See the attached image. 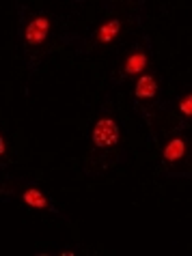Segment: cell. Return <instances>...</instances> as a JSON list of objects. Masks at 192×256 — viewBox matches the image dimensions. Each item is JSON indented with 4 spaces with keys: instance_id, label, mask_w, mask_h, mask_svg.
<instances>
[{
    "instance_id": "obj_9",
    "label": "cell",
    "mask_w": 192,
    "mask_h": 256,
    "mask_svg": "<svg viewBox=\"0 0 192 256\" xmlns=\"http://www.w3.org/2000/svg\"><path fill=\"white\" fill-rule=\"evenodd\" d=\"M7 151V146H5V138L3 136H0V155H3Z\"/></svg>"
},
{
    "instance_id": "obj_8",
    "label": "cell",
    "mask_w": 192,
    "mask_h": 256,
    "mask_svg": "<svg viewBox=\"0 0 192 256\" xmlns=\"http://www.w3.org/2000/svg\"><path fill=\"white\" fill-rule=\"evenodd\" d=\"M179 110L183 112L186 116H190L192 114V95H186L181 99V104H179Z\"/></svg>"
},
{
    "instance_id": "obj_3",
    "label": "cell",
    "mask_w": 192,
    "mask_h": 256,
    "mask_svg": "<svg viewBox=\"0 0 192 256\" xmlns=\"http://www.w3.org/2000/svg\"><path fill=\"white\" fill-rule=\"evenodd\" d=\"M155 90H158L155 78L153 76H140L138 82H136V88H134V93H136L138 99H151V97H155Z\"/></svg>"
},
{
    "instance_id": "obj_5",
    "label": "cell",
    "mask_w": 192,
    "mask_h": 256,
    "mask_svg": "<svg viewBox=\"0 0 192 256\" xmlns=\"http://www.w3.org/2000/svg\"><path fill=\"white\" fill-rule=\"evenodd\" d=\"M119 28H121L119 20H110V22L102 24L99 26V30H97V41L99 44H110V41L119 34Z\"/></svg>"
},
{
    "instance_id": "obj_4",
    "label": "cell",
    "mask_w": 192,
    "mask_h": 256,
    "mask_svg": "<svg viewBox=\"0 0 192 256\" xmlns=\"http://www.w3.org/2000/svg\"><path fill=\"white\" fill-rule=\"evenodd\" d=\"M147 67V56L143 52H134L127 56V60H125V74H130V76H140L145 71Z\"/></svg>"
},
{
    "instance_id": "obj_1",
    "label": "cell",
    "mask_w": 192,
    "mask_h": 256,
    "mask_svg": "<svg viewBox=\"0 0 192 256\" xmlns=\"http://www.w3.org/2000/svg\"><path fill=\"white\" fill-rule=\"evenodd\" d=\"M91 140L97 148H110L117 144L119 140V125L112 118H99L93 132H91Z\"/></svg>"
},
{
    "instance_id": "obj_6",
    "label": "cell",
    "mask_w": 192,
    "mask_h": 256,
    "mask_svg": "<svg viewBox=\"0 0 192 256\" xmlns=\"http://www.w3.org/2000/svg\"><path fill=\"white\" fill-rule=\"evenodd\" d=\"M183 153H186V144H183L181 138L170 140L168 144L164 146V160H166V162H177V160H181Z\"/></svg>"
},
{
    "instance_id": "obj_2",
    "label": "cell",
    "mask_w": 192,
    "mask_h": 256,
    "mask_svg": "<svg viewBox=\"0 0 192 256\" xmlns=\"http://www.w3.org/2000/svg\"><path fill=\"white\" fill-rule=\"evenodd\" d=\"M48 32H50V20L48 18H35L33 22L26 26V32H24L26 44L28 46L44 44L46 37H48Z\"/></svg>"
},
{
    "instance_id": "obj_7",
    "label": "cell",
    "mask_w": 192,
    "mask_h": 256,
    "mask_svg": "<svg viewBox=\"0 0 192 256\" xmlns=\"http://www.w3.org/2000/svg\"><path fill=\"white\" fill-rule=\"evenodd\" d=\"M22 198H24V202L28 204V207H35V209H46L48 207V198L41 194L39 190H35V188L26 190Z\"/></svg>"
}]
</instances>
